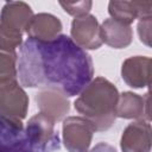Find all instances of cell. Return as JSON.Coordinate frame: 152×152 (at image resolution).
Here are the masks:
<instances>
[{
    "mask_svg": "<svg viewBox=\"0 0 152 152\" xmlns=\"http://www.w3.org/2000/svg\"><path fill=\"white\" fill-rule=\"evenodd\" d=\"M59 5L62 6V8L70 15L78 18L86 14H89V11L93 6V2L89 0H84V1H77V2H64V1H59Z\"/></svg>",
    "mask_w": 152,
    "mask_h": 152,
    "instance_id": "e0dca14e",
    "label": "cell"
},
{
    "mask_svg": "<svg viewBox=\"0 0 152 152\" xmlns=\"http://www.w3.org/2000/svg\"><path fill=\"white\" fill-rule=\"evenodd\" d=\"M119 97L116 87L104 77L91 80L75 100V109L87 119L95 132H103L115 121V107Z\"/></svg>",
    "mask_w": 152,
    "mask_h": 152,
    "instance_id": "7a4b0ae2",
    "label": "cell"
},
{
    "mask_svg": "<svg viewBox=\"0 0 152 152\" xmlns=\"http://www.w3.org/2000/svg\"><path fill=\"white\" fill-rule=\"evenodd\" d=\"M120 146L122 152H150L151 125L145 120L129 124L122 132Z\"/></svg>",
    "mask_w": 152,
    "mask_h": 152,
    "instance_id": "9c48e42d",
    "label": "cell"
},
{
    "mask_svg": "<svg viewBox=\"0 0 152 152\" xmlns=\"http://www.w3.org/2000/svg\"><path fill=\"white\" fill-rule=\"evenodd\" d=\"M115 116L122 119L145 120L150 122V97L148 93L145 96L132 91H124L119 94Z\"/></svg>",
    "mask_w": 152,
    "mask_h": 152,
    "instance_id": "ba28073f",
    "label": "cell"
},
{
    "mask_svg": "<svg viewBox=\"0 0 152 152\" xmlns=\"http://www.w3.org/2000/svg\"><path fill=\"white\" fill-rule=\"evenodd\" d=\"M95 129L83 116H68L63 120V144L69 152H88Z\"/></svg>",
    "mask_w": 152,
    "mask_h": 152,
    "instance_id": "5b68a950",
    "label": "cell"
},
{
    "mask_svg": "<svg viewBox=\"0 0 152 152\" xmlns=\"http://www.w3.org/2000/svg\"><path fill=\"white\" fill-rule=\"evenodd\" d=\"M70 36L71 40L83 50H96L103 44L100 33V24L93 14L75 18L71 23Z\"/></svg>",
    "mask_w": 152,
    "mask_h": 152,
    "instance_id": "8992f818",
    "label": "cell"
},
{
    "mask_svg": "<svg viewBox=\"0 0 152 152\" xmlns=\"http://www.w3.org/2000/svg\"><path fill=\"white\" fill-rule=\"evenodd\" d=\"M151 24H152V17L141 18L138 23V34L140 40L150 46L151 45Z\"/></svg>",
    "mask_w": 152,
    "mask_h": 152,
    "instance_id": "ac0fdd59",
    "label": "cell"
},
{
    "mask_svg": "<svg viewBox=\"0 0 152 152\" xmlns=\"http://www.w3.org/2000/svg\"><path fill=\"white\" fill-rule=\"evenodd\" d=\"M102 43L114 49H125L133 40V31L129 25L108 18L100 25Z\"/></svg>",
    "mask_w": 152,
    "mask_h": 152,
    "instance_id": "9a60e30c",
    "label": "cell"
},
{
    "mask_svg": "<svg viewBox=\"0 0 152 152\" xmlns=\"http://www.w3.org/2000/svg\"><path fill=\"white\" fill-rule=\"evenodd\" d=\"M88 152H116V150L107 142H100Z\"/></svg>",
    "mask_w": 152,
    "mask_h": 152,
    "instance_id": "d6986e66",
    "label": "cell"
},
{
    "mask_svg": "<svg viewBox=\"0 0 152 152\" xmlns=\"http://www.w3.org/2000/svg\"><path fill=\"white\" fill-rule=\"evenodd\" d=\"M18 55L15 51L0 50V81L14 80L18 77Z\"/></svg>",
    "mask_w": 152,
    "mask_h": 152,
    "instance_id": "2e32d148",
    "label": "cell"
},
{
    "mask_svg": "<svg viewBox=\"0 0 152 152\" xmlns=\"http://www.w3.org/2000/svg\"><path fill=\"white\" fill-rule=\"evenodd\" d=\"M36 102L39 113L46 115L55 122L64 120L70 110L68 96L56 88H42L36 95Z\"/></svg>",
    "mask_w": 152,
    "mask_h": 152,
    "instance_id": "52a82bcc",
    "label": "cell"
},
{
    "mask_svg": "<svg viewBox=\"0 0 152 152\" xmlns=\"http://www.w3.org/2000/svg\"><path fill=\"white\" fill-rule=\"evenodd\" d=\"M0 152H31L23 122H13L0 115Z\"/></svg>",
    "mask_w": 152,
    "mask_h": 152,
    "instance_id": "5bb4252c",
    "label": "cell"
},
{
    "mask_svg": "<svg viewBox=\"0 0 152 152\" xmlns=\"http://www.w3.org/2000/svg\"><path fill=\"white\" fill-rule=\"evenodd\" d=\"M61 20L50 13H38L33 14L25 32L28 38L38 42H51L61 36L62 32Z\"/></svg>",
    "mask_w": 152,
    "mask_h": 152,
    "instance_id": "7c38bea8",
    "label": "cell"
},
{
    "mask_svg": "<svg viewBox=\"0 0 152 152\" xmlns=\"http://www.w3.org/2000/svg\"><path fill=\"white\" fill-rule=\"evenodd\" d=\"M25 138L31 152H51L58 148V135L55 134V121L38 113L26 126Z\"/></svg>",
    "mask_w": 152,
    "mask_h": 152,
    "instance_id": "277c9868",
    "label": "cell"
},
{
    "mask_svg": "<svg viewBox=\"0 0 152 152\" xmlns=\"http://www.w3.org/2000/svg\"><path fill=\"white\" fill-rule=\"evenodd\" d=\"M33 17L32 8L24 1L6 2L0 13V27L23 34L31 18Z\"/></svg>",
    "mask_w": 152,
    "mask_h": 152,
    "instance_id": "30bf717a",
    "label": "cell"
},
{
    "mask_svg": "<svg viewBox=\"0 0 152 152\" xmlns=\"http://www.w3.org/2000/svg\"><path fill=\"white\" fill-rule=\"evenodd\" d=\"M28 109V96L18 80L0 81V115L13 122H21Z\"/></svg>",
    "mask_w": 152,
    "mask_h": 152,
    "instance_id": "3957f363",
    "label": "cell"
},
{
    "mask_svg": "<svg viewBox=\"0 0 152 152\" xmlns=\"http://www.w3.org/2000/svg\"><path fill=\"white\" fill-rule=\"evenodd\" d=\"M17 66L21 86L56 88L66 96L78 95L94 75L90 56L64 34L51 42L28 38L20 46Z\"/></svg>",
    "mask_w": 152,
    "mask_h": 152,
    "instance_id": "6da1fadb",
    "label": "cell"
},
{
    "mask_svg": "<svg viewBox=\"0 0 152 152\" xmlns=\"http://www.w3.org/2000/svg\"><path fill=\"white\" fill-rule=\"evenodd\" d=\"M151 58L146 56H133L124 61L121 77L132 88H145L150 86Z\"/></svg>",
    "mask_w": 152,
    "mask_h": 152,
    "instance_id": "8fae6325",
    "label": "cell"
},
{
    "mask_svg": "<svg viewBox=\"0 0 152 152\" xmlns=\"http://www.w3.org/2000/svg\"><path fill=\"white\" fill-rule=\"evenodd\" d=\"M108 13L112 19L131 25L135 19L151 17L152 1H109Z\"/></svg>",
    "mask_w": 152,
    "mask_h": 152,
    "instance_id": "4fadbf2b",
    "label": "cell"
}]
</instances>
